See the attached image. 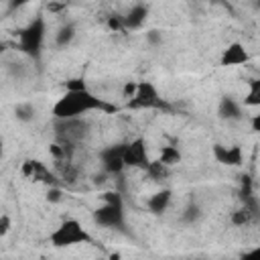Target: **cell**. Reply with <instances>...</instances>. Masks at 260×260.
Masks as SVG:
<instances>
[{"label": "cell", "instance_id": "1", "mask_svg": "<svg viewBox=\"0 0 260 260\" xmlns=\"http://www.w3.org/2000/svg\"><path fill=\"white\" fill-rule=\"evenodd\" d=\"M114 112L116 106L108 104L104 98L93 95L89 89L81 91H65L53 106V116L57 120H71V118H81L87 112Z\"/></svg>", "mask_w": 260, "mask_h": 260}, {"label": "cell", "instance_id": "2", "mask_svg": "<svg viewBox=\"0 0 260 260\" xmlns=\"http://www.w3.org/2000/svg\"><path fill=\"white\" fill-rule=\"evenodd\" d=\"M49 242L55 248H69V246H77V244H89L91 236L87 234V230L77 219H63L51 232Z\"/></svg>", "mask_w": 260, "mask_h": 260}, {"label": "cell", "instance_id": "3", "mask_svg": "<svg viewBox=\"0 0 260 260\" xmlns=\"http://www.w3.org/2000/svg\"><path fill=\"white\" fill-rule=\"evenodd\" d=\"M45 20L41 16H37L35 20H30L22 30H20V41H18V49L28 55V57H39L41 49H43V41H45Z\"/></svg>", "mask_w": 260, "mask_h": 260}, {"label": "cell", "instance_id": "4", "mask_svg": "<svg viewBox=\"0 0 260 260\" xmlns=\"http://www.w3.org/2000/svg\"><path fill=\"white\" fill-rule=\"evenodd\" d=\"M126 108L130 110H152V108H165V102L156 87L150 81H138V89L132 100H128Z\"/></svg>", "mask_w": 260, "mask_h": 260}, {"label": "cell", "instance_id": "5", "mask_svg": "<svg viewBox=\"0 0 260 260\" xmlns=\"http://www.w3.org/2000/svg\"><path fill=\"white\" fill-rule=\"evenodd\" d=\"M93 221L102 228L120 230L124 225V201H104V205L93 211Z\"/></svg>", "mask_w": 260, "mask_h": 260}, {"label": "cell", "instance_id": "6", "mask_svg": "<svg viewBox=\"0 0 260 260\" xmlns=\"http://www.w3.org/2000/svg\"><path fill=\"white\" fill-rule=\"evenodd\" d=\"M124 162L128 169H142L146 171L148 167V150H146V140L142 136L130 140L124 144Z\"/></svg>", "mask_w": 260, "mask_h": 260}, {"label": "cell", "instance_id": "7", "mask_svg": "<svg viewBox=\"0 0 260 260\" xmlns=\"http://www.w3.org/2000/svg\"><path fill=\"white\" fill-rule=\"evenodd\" d=\"M100 162L104 173L112 177H120L128 167L124 162V144H112L100 152Z\"/></svg>", "mask_w": 260, "mask_h": 260}, {"label": "cell", "instance_id": "8", "mask_svg": "<svg viewBox=\"0 0 260 260\" xmlns=\"http://www.w3.org/2000/svg\"><path fill=\"white\" fill-rule=\"evenodd\" d=\"M250 61V53L246 51V47L242 43H230L223 53H221V59L219 63L223 67H238V65H246Z\"/></svg>", "mask_w": 260, "mask_h": 260}, {"label": "cell", "instance_id": "9", "mask_svg": "<svg viewBox=\"0 0 260 260\" xmlns=\"http://www.w3.org/2000/svg\"><path fill=\"white\" fill-rule=\"evenodd\" d=\"M211 150H213V158H215L219 165H225V167H240V165L244 162V154H242V148H240V146L213 144Z\"/></svg>", "mask_w": 260, "mask_h": 260}, {"label": "cell", "instance_id": "10", "mask_svg": "<svg viewBox=\"0 0 260 260\" xmlns=\"http://www.w3.org/2000/svg\"><path fill=\"white\" fill-rule=\"evenodd\" d=\"M171 199H173L171 191H169V189H160V191L152 193V195L146 199V207H148V211H150V213L160 215V213H165V211L169 209Z\"/></svg>", "mask_w": 260, "mask_h": 260}, {"label": "cell", "instance_id": "11", "mask_svg": "<svg viewBox=\"0 0 260 260\" xmlns=\"http://www.w3.org/2000/svg\"><path fill=\"white\" fill-rule=\"evenodd\" d=\"M146 18H148V6H144V4H134V6L126 12V16H124V24H126V28L136 30V28H142V24L146 22Z\"/></svg>", "mask_w": 260, "mask_h": 260}, {"label": "cell", "instance_id": "12", "mask_svg": "<svg viewBox=\"0 0 260 260\" xmlns=\"http://www.w3.org/2000/svg\"><path fill=\"white\" fill-rule=\"evenodd\" d=\"M217 114H219V118H223V120H240V118H242V106H240L234 98L225 95V98L219 100Z\"/></svg>", "mask_w": 260, "mask_h": 260}, {"label": "cell", "instance_id": "13", "mask_svg": "<svg viewBox=\"0 0 260 260\" xmlns=\"http://www.w3.org/2000/svg\"><path fill=\"white\" fill-rule=\"evenodd\" d=\"M169 169H171V167H167L160 158H156V160H150V162H148L146 175H148L150 179H154V181H162V179L169 177Z\"/></svg>", "mask_w": 260, "mask_h": 260}, {"label": "cell", "instance_id": "14", "mask_svg": "<svg viewBox=\"0 0 260 260\" xmlns=\"http://www.w3.org/2000/svg\"><path fill=\"white\" fill-rule=\"evenodd\" d=\"M158 158L167 165V167H175L181 162V150L175 146H160L158 150Z\"/></svg>", "mask_w": 260, "mask_h": 260}, {"label": "cell", "instance_id": "15", "mask_svg": "<svg viewBox=\"0 0 260 260\" xmlns=\"http://www.w3.org/2000/svg\"><path fill=\"white\" fill-rule=\"evenodd\" d=\"M230 219H232V223L236 225V228H244V225H248V223H252L256 217H254V213L244 205V207H240V209H236V211H232V215H230Z\"/></svg>", "mask_w": 260, "mask_h": 260}, {"label": "cell", "instance_id": "16", "mask_svg": "<svg viewBox=\"0 0 260 260\" xmlns=\"http://www.w3.org/2000/svg\"><path fill=\"white\" fill-rule=\"evenodd\" d=\"M73 37H75L73 24H63V26H59L57 32H55V45L63 49V47H67V45L73 41Z\"/></svg>", "mask_w": 260, "mask_h": 260}, {"label": "cell", "instance_id": "17", "mask_svg": "<svg viewBox=\"0 0 260 260\" xmlns=\"http://www.w3.org/2000/svg\"><path fill=\"white\" fill-rule=\"evenodd\" d=\"M244 106H250V108H258L260 106V79H254L250 81V89L244 98Z\"/></svg>", "mask_w": 260, "mask_h": 260}, {"label": "cell", "instance_id": "18", "mask_svg": "<svg viewBox=\"0 0 260 260\" xmlns=\"http://www.w3.org/2000/svg\"><path fill=\"white\" fill-rule=\"evenodd\" d=\"M14 116L20 122H30L35 118V108L30 104H16L14 106Z\"/></svg>", "mask_w": 260, "mask_h": 260}, {"label": "cell", "instance_id": "19", "mask_svg": "<svg viewBox=\"0 0 260 260\" xmlns=\"http://www.w3.org/2000/svg\"><path fill=\"white\" fill-rule=\"evenodd\" d=\"M108 28L114 30V32H124L126 30V24H124V16H118V14H110L108 20H106Z\"/></svg>", "mask_w": 260, "mask_h": 260}, {"label": "cell", "instance_id": "20", "mask_svg": "<svg viewBox=\"0 0 260 260\" xmlns=\"http://www.w3.org/2000/svg\"><path fill=\"white\" fill-rule=\"evenodd\" d=\"M81 89H87V83L81 77H71L65 81V91H81Z\"/></svg>", "mask_w": 260, "mask_h": 260}, {"label": "cell", "instance_id": "21", "mask_svg": "<svg viewBox=\"0 0 260 260\" xmlns=\"http://www.w3.org/2000/svg\"><path fill=\"white\" fill-rule=\"evenodd\" d=\"M136 89H138V81H126L124 87H122V98L132 100L134 93H136Z\"/></svg>", "mask_w": 260, "mask_h": 260}, {"label": "cell", "instance_id": "22", "mask_svg": "<svg viewBox=\"0 0 260 260\" xmlns=\"http://www.w3.org/2000/svg\"><path fill=\"white\" fill-rule=\"evenodd\" d=\"M61 199H63V193H61V189H59L57 185H53V187L47 189V201H51V203H59Z\"/></svg>", "mask_w": 260, "mask_h": 260}, {"label": "cell", "instance_id": "23", "mask_svg": "<svg viewBox=\"0 0 260 260\" xmlns=\"http://www.w3.org/2000/svg\"><path fill=\"white\" fill-rule=\"evenodd\" d=\"M10 228H12L10 215H8V213H2V215H0V238H4V236L10 232Z\"/></svg>", "mask_w": 260, "mask_h": 260}, {"label": "cell", "instance_id": "24", "mask_svg": "<svg viewBox=\"0 0 260 260\" xmlns=\"http://www.w3.org/2000/svg\"><path fill=\"white\" fill-rule=\"evenodd\" d=\"M242 258H250V260H260V246H254L248 252H242Z\"/></svg>", "mask_w": 260, "mask_h": 260}, {"label": "cell", "instance_id": "25", "mask_svg": "<svg viewBox=\"0 0 260 260\" xmlns=\"http://www.w3.org/2000/svg\"><path fill=\"white\" fill-rule=\"evenodd\" d=\"M250 124H252V130L260 134V114H254L252 120H250Z\"/></svg>", "mask_w": 260, "mask_h": 260}, {"label": "cell", "instance_id": "26", "mask_svg": "<svg viewBox=\"0 0 260 260\" xmlns=\"http://www.w3.org/2000/svg\"><path fill=\"white\" fill-rule=\"evenodd\" d=\"M28 2H32V0H10V8H20V6L28 4Z\"/></svg>", "mask_w": 260, "mask_h": 260}]
</instances>
